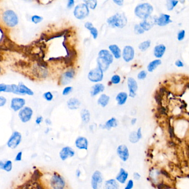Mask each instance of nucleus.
<instances>
[{"mask_svg":"<svg viewBox=\"0 0 189 189\" xmlns=\"http://www.w3.org/2000/svg\"><path fill=\"white\" fill-rule=\"evenodd\" d=\"M97 62L98 67H99L103 72L106 71L110 66V63L108 61H107L104 58L99 57L97 59Z\"/></svg>","mask_w":189,"mask_h":189,"instance_id":"nucleus-19","label":"nucleus"},{"mask_svg":"<svg viewBox=\"0 0 189 189\" xmlns=\"http://www.w3.org/2000/svg\"><path fill=\"white\" fill-rule=\"evenodd\" d=\"M107 23L111 27L122 28L127 24V18L123 13H116L107 20Z\"/></svg>","mask_w":189,"mask_h":189,"instance_id":"nucleus-2","label":"nucleus"},{"mask_svg":"<svg viewBox=\"0 0 189 189\" xmlns=\"http://www.w3.org/2000/svg\"><path fill=\"white\" fill-rule=\"evenodd\" d=\"M75 4V0H68L67 7L68 8H72Z\"/></svg>","mask_w":189,"mask_h":189,"instance_id":"nucleus-51","label":"nucleus"},{"mask_svg":"<svg viewBox=\"0 0 189 189\" xmlns=\"http://www.w3.org/2000/svg\"><path fill=\"white\" fill-rule=\"evenodd\" d=\"M75 146L79 149H84L87 150L88 147V142L86 138L83 137H80L76 139Z\"/></svg>","mask_w":189,"mask_h":189,"instance_id":"nucleus-16","label":"nucleus"},{"mask_svg":"<svg viewBox=\"0 0 189 189\" xmlns=\"http://www.w3.org/2000/svg\"><path fill=\"white\" fill-rule=\"evenodd\" d=\"M137 134L138 135V137L139 139H140L142 138V131H141V128H139L138 129V131L137 132Z\"/></svg>","mask_w":189,"mask_h":189,"instance_id":"nucleus-58","label":"nucleus"},{"mask_svg":"<svg viewBox=\"0 0 189 189\" xmlns=\"http://www.w3.org/2000/svg\"><path fill=\"white\" fill-rule=\"evenodd\" d=\"M120 82V77L118 75H114L111 78V82L114 84H117Z\"/></svg>","mask_w":189,"mask_h":189,"instance_id":"nucleus-42","label":"nucleus"},{"mask_svg":"<svg viewBox=\"0 0 189 189\" xmlns=\"http://www.w3.org/2000/svg\"><path fill=\"white\" fill-rule=\"evenodd\" d=\"M113 2L115 4L118 5V6H122L124 3V0H113Z\"/></svg>","mask_w":189,"mask_h":189,"instance_id":"nucleus-55","label":"nucleus"},{"mask_svg":"<svg viewBox=\"0 0 189 189\" xmlns=\"http://www.w3.org/2000/svg\"><path fill=\"white\" fill-rule=\"evenodd\" d=\"M33 115V110L31 108L26 106L22 108L19 112L18 117L22 123H27L30 121Z\"/></svg>","mask_w":189,"mask_h":189,"instance_id":"nucleus-8","label":"nucleus"},{"mask_svg":"<svg viewBox=\"0 0 189 189\" xmlns=\"http://www.w3.org/2000/svg\"><path fill=\"white\" fill-rule=\"evenodd\" d=\"M42 174L38 170H35L34 171L31 177V180L35 182H37L42 176Z\"/></svg>","mask_w":189,"mask_h":189,"instance_id":"nucleus-36","label":"nucleus"},{"mask_svg":"<svg viewBox=\"0 0 189 189\" xmlns=\"http://www.w3.org/2000/svg\"><path fill=\"white\" fill-rule=\"evenodd\" d=\"M75 151L69 146L64 147L59 152V157L62 160H66L68 158L73 157L75 155Z\"/></svg>","mask_w":189,"mask_h":189,"instance_id":"nucleus-13","label":"nucleus"},{"mask_svg":"<svg viewBox=\"0 0 189 189\" xmlns=\"http://www.w3.org/2000/svg\"><path fill=\"white\" fill-rule=\"evenodd\" d=\"M89 31L91 32V35H93V37L94 39H96L98 37V32L97 28L93 27L92 28H91V29L89 30Z\"/></svg>","mask_w":189,"mask_h":189,"instance_id":"nucleus-44","label":"nucleus"},{"mask_svg":"<svg viewBox=\"0 0 189 189\" xmlns=\"http://www.w3.org/2000/svg\"><path fill=\"white\" fill-rule=\"evenodd\" d=\"M3 20L5 24L10 27L16 26L18 22V17L15 12L12 10H7L4 12Z\"/></svg>","mask_w":189,"mask_h":189,"instance_id":"nucleus-3","label":"nucleus"},{"mask_svg":"<svg viewBox=\"0 0 189 189\" xmlns=\"http://www.w3.org/2000/svg\"><path fill=\"white\" fill-rule=\"evenodd\" d=\"M45 122H46V123L47 125H51V120L49 119H46Z\"/></svg>","mask_w":189,"mask_h":189,"instance_id":"nucleus-59","label":"nucleus"},{"mask_svg":"<svg viewBox=\"0 0 189 189\" xmlns=\"http://www.w3.org/2000/svg\"><path fill=\"white\" fill-rule=\"evenodd\" d=\"M185 31L184 30H181L179 32L178 35H177V39L179 41H181L183 40L185 37Z\"/></svg>","mask_w":189,"mask_h":189,"instance_id":"nucleus-46","label":"nucleus"},{"mask_svg":"<svg viewBox=\"0 0 189 189\" xmlns=\"http://www.w3.org/2000/svg\"><path fill=\"white\" fill-rule=\"evenodd\" d=\"M134 31L135 33L138 35H141L144 33V30L140 26V24H137L134 27Z\"/></svg>","mask_w":189,"mask_h":189,"instance_id":"nucleus-39","label":"nucleus"},{"mask_svg":"<svg viewBox=\"0 0 189 189\" xmlns=\"http://www.w3.org/2000/svg\"><path fill=\"white\" fill-rule=\"evenodd\" d=\"M102 182V174L99 171H95L92 177L91 184L92 188L94 189H98V185H101Z\"/></svg>","mask_w":189,"mask_h":189,"instance_id":"nucleus-9","label":"nucleus"},{"mask_svg":"<svg viewBox=\"0 0 189 189\" xmlns=\"http://www.w3.org/2000/svg\"><path fill=\"white\" fill-rule=\"evenodd\" d=\"M105 89L104 86L101 84V83H97L96 84L94 85L93 87H92L91 89V94L92 96L94 97L100 92H103Z\"/></svg>","mask_w":189,"mask_h":189,"instance_id":"nucleus-20","label":"nucleus"},{"mask_svg":"<svg viewBox=\"0 0 189 189\" xmlns=\"http://www.w3.org/2000/svg\"><path fill=\"white\" fill-rule=\"evenodd\" d=\"M12 169V162L11 160H8L4 164L3 170L7 172H10Z\"/></svg>","mask_w":189,"mask_h":189,"instance_id":"nucleus-38","label":"nucleus"},{"mask_svg":"<svg viewBox=\"0 0 189 189\" xmlns=\"http://www.w3.org/2000/svg\"><path fill=\"white\" fill-rule=\"evenodd\" d=\"M136 122H137V119H132V120H131V123L132 125H134V124L136 123Z\"/></svg>","mask_w":189,"mask_h":189,"instance_id":"nucleus-61","label":"nucleus"},{"mask_svg":"<svg viewBox=\"0 0 189 189\" xmlns=\"http://www.w3.org/2000/svg\"><path fill=\"white\" fill-rule=\"evenodd\" d=\"M72 91V87H66L64 89H63V92H62V94L63 95H67L69 94Z\"/></svg>","mask_w":189,"mask_h":189,"instance_id":"nucleus-47","label":"nucleus"},{"mask_svg":"<svg viewBox=\"0 0 189 189\" xmlns=\"http://www.w3.org/2000/svg\"><path fill=\"white\" fill-rule=\"evenodd\" d=\"M117 125L118 124H117V121L116 119L115 118H111L104 125V128L108 130H109L111 128L116 127L117 126Z\"/></svg>","mask_w":189,"mask_h":189,"instance_id":"nucleus-31","label":"nucleus"},{"mask_svg":"<svg viewBox=\"0 0 189 189\" xmlns=\"http://www.w3.org/2000/svg\"><path fill=\"white\" fill-rule=\"evenodd\" d=\"M7 85L2 84V83L1 84H0V92H6V90H7Z\"/></svg>","mask_w":189,"mask_h":189,"instance_id":"nucleus-50","label":"nucleus"},{"mask_svg":"<svg viewBox=\"0 0 189 189\" xmlns=\"http://www.w3.org/2000/svg\"><path fill=\"white\" fill-rule=\"evenodd\" d=\"M84 2L88 6V7L92 10L95 9L97 5V0H84Z\"/></svg>","mask_w":189,"mask_h":189,"instance_id":"nucleus-35","label":"nucleus"},{"mask_svg":"<svg viewBox=\"0 0 189 189\" xmlns=\"http://www.w3.org/2000/svg\"><path fill=\"white\" fill-rule=\"evenodd\" d=\"M162 64V61L160 59H155L151 62L148 66V71L150 72H152Z\"/></svg>","mask_w":189,"mask_h":189,"instance_id":"nucleus-29","label":"nucleus"},{"mask_svg":"<svg viewBox=\"0 0 189 189\" xmlns=\"http://www.w3.org/2000/svg\"><path fill=\"white\" fill-rule=\"evenodd\" d=\"M50 184L53 189H63L65 186L66 182L64 179L59 174L55 173L51 179Z\"/></svg>","mask_w":189,"mask_h":189,"instance_id":"nucleus-5","label":"nucleus"},{"mask_svg":"<svg viewBox=\"0 0 189 189\" xmlns=\"http://www.w3.org/2000/svg\"><path fill=\"white\" fill-rule=\"evenodd\" d=\"M75 75V71L71 69L67 72H66L63 75L62 78V83L63 85L69 83L71 80V79H73Z\"/></svg>","mask_w":189,"mask_h":189,"instance_id":"nucleus-17","label":"nucleus"},{"mask_svg":"<svg viewBox=\"0 0 189 189\" xmlns=\"http://www.w3.org/2000/svg\"><path fill=\"white\" fill-rule=\"evenodd\" d=\"M147 75V72L145 71H142L139 73L138 75V79L142 80L144 79L146 77Z\"/></svg>","mask_w":189,"mask_h":189,"instance_id":"nucleus-45","label":"nucleus"},{"mask_svg":"<svg viewBox=\"0 0 189 189\" xmlns=\"http://www.w3.org/2000/svg\"><path fill=\"white\" fill-rule=\"evenodd\" d=\"M128 177V173L124 169H120L119 173L116 177V180L121 184H124Z\"/></svg>","mask_w":189,"mask_h":189,"instance_id":"nucleus-22","label":"nucleus"},{"mask_svg":"<svg viewBox=\"0 0 189 189\" xmlns=\"http://www.w3.org/2000/svg\"><path fill=\"white\" fill-rule=\"evenodd\" d=\"M119 188L118 183L114 179H110L105 182V188L106 189H118Z\"/></svg>","mask_w":189,"mask_h":189,"instance_id":"nucleus-25","label":"nucleus"},{"mask_svg":"<svg viewBox=\"0 0 189 189\" xmlns=\"http://www.w3.org/2000/svg\"><path fill=\"white\" fill-rule=\"evenodd\" d=\"M155 24V20H154V21L150 22V21H148L146 19L141 22L140 24V25L144 30V31H149L152 28L153 26Z\"/></svg>","mask_w":189,"mask_h":189,"instance_id":"nucleus-30","label":"nucleus"},{"mask_svg":"<svg viewBox=\"0 0 189 189\" xmlns=\"http://www.w3.org/2000/svg\"><path fill=\"white\" fill-rule=\"evenodd\" d=\"M18 87H19V89H20V94H27L29 95H33L34 94L33 92L32 91L31 89L26 87L24 83H22V82L19 83Z\"/></svg>","mask_w":189,"mask_h":189,"instance_id":"nucleus-23","label":"nucleus"},{"mask_svg":"<svg viewBox=\"0 0 189 189\" xmlns=\"http://www.w3.org/2000/svg\"><path fill=\"white\" fill-rule=\"evenodd\" d=\"M127 98H128V94L126 93L120 92L117 95L116 97V100L117 101L118 105L122 106L126 103Z\"/></svg>","mask_w":189,"mask_h":189,"instance_id":"nucleus-27","label":"nucleus"},{"mask_svg":"<svg viewBox=\"0 0 189 189\" xmlns=\"http://www.w3.org/2000/svg\"><path fill=\"white\" fill-rule=\"evenodd\" d=\"M153 11V6L148 3L142 4L138 5L135 8V14L139 18L146 20L149 17Z\"/></svg>","mask_w":189,"mask_h":189,"instance_id":"nucleus-1","label":"nucleus"},{"mask_svg":"<svg viewBox=\"0 0 189 189\" xmlns=\"http://www.w3.org/2000/svg\"><path fill=\"white\" fill-rule=\"evenodd\" d=\"M27 1H32V0H27Z\"/></svg>","mask_w":189,"mask_h":189,"instance_id":"nucleus-63","label":"nucleus"},{"mask_svg":"<svg viewBox=\"0 0 189 189\" xmlns=\"http://www.w3.org/2000/svg\"><path fill=\"white\" fill-rule=\"evenodd\" d=\"M4 162H0V168L1 169H3V168H4Z\"/></svg>","mask_w":189,"mask_h":189,"instance_id":"nucleus-62","label":"nucleus"},{"mask_svg":"<svg viewBox=\"0 0 189 189\" xmlns=\"http://www.w3.org/2000/svg\"><path fill=\"white\" fill-rule=\"evenodd\" d=\"M31 19L32 21L34 24H38V23H40L41 22H42L44 18H43L42 17L35 15V16H33L32 17Z\"/></svg>","mask_w":189,"mask_h":189,"instance_id":"nucleus-41","label":"nucleus"},{"mask_svg":"<svg viewBox=\"0 0 189 189\" xmlns=\"http://www.w3.org/2000/svg\"><path fill=\"white\" fill-rule=\"evenodd\" d=\"M139 139L138 138L137 133H135V131L131 133L129 136V140L131 142L136 143L139 141Z\"/></svg>","mask_w":189,"mask_h":189,"instance_id":"nucleus-37","label":"nucleus"},{"mask_svg":"<svg viewBox=\"0 0 189 189\" xmlns=\"http://www.w3.org/2000/svg\"><path fill=\"white\" fill-rule=\"evenodd\" d=\"M7 102L6 99L2 96H0V106H3Z\"/></svg>","mask_w":189,"mask_h":189,"instance_id":"nucleus-49","label":"nucleus"},{"mask_svg":"<svg viewBox=\"0 0 189 189\" xmlns=\"http://www.w3.org/2000/svg\"><path fill=\"white\" fill-rule=\"evenodd\" d=\"M43 96H44V98L47 101H51L53 99V95L52 94L51 92H46L45 93H44Z\"/></svg>","mask_w":189,"mask_h":189,"instance_id":"nucleus-43","label":"nucleus"},{"mask_svg":"<svg viewBox=\"0 0 189 189\" xmlns=\"http://www.w3.org/2000/svg\"><path fill=\"white\" fill-rule=\"evenodd\" d=\"M89 13V7L86 4H81L77 5L74 11V15L75 18L82 20L88 16Z\"/></svg>","mask_w":189,"mask_h":189,"instance_id":"nucleus-4","label":"nucleus"},{"mask_svg":"<svg viewBox=\"0 0 189 189\" xmlns=\"http://www.w3.org/2000/svg\"><path fill=\"white\" fill-rule=\"evenodd\" d=\"M179 1L177 0H167L166 7L168 11H172L174 7L177 5Z\"/></svg>","mask_w":189,"mask_h":189,"instance_id":"nucleus-33","label":"nucleus"},{"mask_svg":"<svg viewBox=\"0 0 189 189\" xmlns=\"http://www.w3.org/2000/svg\"><path fill=\"white\" fill-rule=\"evenodd\" d=\"M175 64L176 66H177L178 67H184V63H182L181 61H180V60L176 61Z\"/></svg>","mask_w":189,"mask_h":189,"instance_id":"nucleus-56","label":"nucleus"},{"mask_svg":"<svg viewBox=\"0 0 189 189\" xmlns=\"http://www.w3.org/2000/svg\"><path fill=\"white\" fill-rule=\"evenodd\" d=\"M110 97L105 94H103L98 99V104L102 107L106 106L109 102Z\"/></svg>","mask_w":189,"mask_h":189,"instance_id":"nucleus-28","label":"nucleus"},{"mask_svg":"<svg viewBox=\"0 0 189 189\" xmlns=\"http://www.w3.org/2000/svg\"><path fill=\"white\" fill-rule=\"evenodd\" d=\"M42 120H43V117H42V116L38 117L36 118V120H35V123H36L37 124L39 125V124H40L41 123V122H42Z\"/></svg>","mask_w":189,"mask_h":189,"instance_id":"nucleus-53","label":"nucleus"},{"mask_svg":"<svg viewBox=\"0 0 189 189\" xmlns=\"http://www.w3.org/2000/svg\"><path fill=\"white\" fill-rule=\"evenodd\" d=\"M128 87L129 91V96L131 98H134L136 95V92L138 89V84L136 80L133 78H128Z\"/></svg>","mask_w":189,"mask_h":189,"instance_id":"nucleus-14","label":"nucleus"},{"mask_svg":"<svg viewBox=\"0 0 189 189\" xmlns=\"http://www.w3.org/2000/svg\"><path fill=\"white\" fill-rule=\"evenodd\" d=\"M81 117L83 122L85 123H88L90 120V113L87 109H83L81 111Z\"/></svg>","mask_w":189,"mask_h":189,"instance_id":"nucleus-32","label":"nucleus"},{"mask_svg":"<svg viewBox=\"0 0 189 189\" xmlns=\"http://www.w3.org/2000/svg\"><path fill=\"white\" fill-rule=\"evenodd\" d=\"M80 174H81L80 171L79 170H77V171H76V175L77 176V177H79L80 176Z\"/></svg>","mask_w":189,"mask_h":189,"instance_id":"nucleus-60","label":"nucleus"},{"mask_svg":"<svg viewBox=\"0 0 189 189\" xmlns=\"http://www.w3.org/2000/svg\"><path fill=\"white\" fill-rule=\"evenodd\" d=\"M109 48L115 58L119 59L120 58L121 51L117 45H115V44L110 45L109 47Z\"/></svg>","mask_w":189,"mask_h":189,"instance_id":"nucleus-26","label":"nucleus"},{"mask_svg":"<svg viewBox=\"0 0 189 189\" xmlns=\"http://www.w3.org/2000/svg\"><path fill=\"white\" fill-rule=\"evenodd\" d=\"M171 22L172 21L170 20V16L166 14H162L159 17L155 18V24L160 26H164Z\"/></svg>","mask_w":189,"mask_h":189,"instance_id":"nucleus-15","label":"nucleus"},{"mask_svg":"<svg viewBox=\"0 0 189 189\" xmlns=\"http://www.w3.org/2000/svg\"><path fill=\"white\" fill-rule=\"evenodd\" d=\"M88 77L92 82H100L103 78V71L98 67L89 72Z\"/></svg>","mask_w":189,"mask_h":189,"instance_id":"nucleus-6","label":"nucleus"},{"mask_svg":"<svg viewBox=\"0 0 189 189\" xmlns=\"http://www.w3.org/2000/svg\"><path fill=\"white\" fill-rule=\"evenodd\" d=\"M11 93H13L16 94H20V89L18 86L16 84H11Z\"/></svg>","mask_w":189,"mask_h":189,"instance_id":"nucleus-40","label":"nucleus"},{"mask_svg":"<svg viewBox=\"0 0 189 189\" xmlns=\"http://www.w3.org/2000/svg\"><path fill=\"white\" fill-rule=\"evenodd\" d=\"M166 47L164 44L158 45L154 48V55L158 58H160L164 55Z\"/></svg>","mask_w":189,"mask_h":189,"instance_id":"nucleus-18","label":"nucleus"},{"mask_svg":"<svg viewBox=\"0 0 189 189\" xmlns=\"http://www.w3.org/2000/svg\"><path fill=\"white\" fill-rule=\"evenodd\" d=\"M98 56L104 58L107 61H108L110 64L113 62V57L108 50H106V49L101 50L99 52Z\"/></svg>","mask_w":189,"mask_h":189,"instance_id":"nucleus-24","label":"nucleus"},{"mask_svg":"<svg viewBox=\"0 0 189 189\" xmlns=\"http://www.w3.org/2000/svg\"><path fill=\"white\" fill-rule=\"evenodd\" d=\"M117 154L120 159L123 161L126 162L129 157V153L127 146L125 145H120L117 148Z\"/></svg>","mask_w":189,"mask_h":189,"instance_id":"nucleus-10","label":"nucleus"},{"mask_svg":"<svg viewBox=\"0 0 189 189\" xmlns=\"http://www.w3.org/2000/svg\"><path fill=\"white\" fill-rule=\"evenodd\" d=\"M26 100L24 98H15L12 99L11 108L15 111H17L18 110L21 109L25 105Z\"/></svg>","mask_w":189,"mask_h":189,"instance_id":"nucleus-12","label":"nucleus"},{"mask_svg":"<svg viewBox=\"0 0 189 189\" xmlns=\"http://www.w3.org/2000/svg\"><path fill=\"white\" fill-rule=\"evenodd\" d=\"M133 185H134V182L133 180H130L128 181L127 185H126V189H132L133 188Z\"/></svg>","mask_w":189,"mask_h":189,"instance_id":"nucleus-48","label":"nucleus"},{"mask_svg":"<svg viewBox=\"0 0 189 189\" xmlns=\"http://www.w3.org/2000/svg\"><path fill=\"white\" fill-rule=\"evenodd\" d=\"M134 57V49L129 46H126L123 52V58L126 62L132 61Z\"/></svg>","mask_w":189,"mask_h":189,"instance_id":"nucleus-11","label":"nucleus"},{"mask_svg":"<svg viewBox=\"0 0 189 189\" xmlns=\"http://www.w3.org/2000/svg\"><path fill=\"white\" fill-rule=\"evenodd\" d=\"M21 139L22 136L21 133L18 131H14L8 139L7 146L11 149H15L20 144Z\"/></svg>","mask_w":189,"mask_h":189,"instance_id":"nucleus-7","label":"nucleus"},{"mask_svg":"<svg viewBox=\"0 0 189 189\" xmlns=\"http://www.w3.org/2000/svg\"><path fill=\"white\" fill-rule=\"evenodd\" d=\"M84 26H85V27L87 29H88V30H89L91 29V28L94 27V26H93V24H92L91 22H86Z\"/></svg>","mask_w":189,"mask_h":189,"instance_id":"nucleus-54","label":"nucleus"},{"mask_svg":"<svg viewBox=\"0 0 189 189\" xmlns=\"http://www.w3.org/2000/svg\"><path fill=\"white\" fill-rule=\"evenodd\" d=\"M80 105V103L78 99L75 98H70L67 102V106L71 110H75L78 109Z\"/></svg>","mask_w":189,"mask_h":189,"instance_id":"nucleus-21","label":"nucleus"},{"mask_svg":"<svg viewBox=\"0 0 189 189\" xmlns=\"http://www.w3.org/2000/svg\"><path fill=\"white\" fill-rule=\"evenodd\" d=\"M22 152L20 151L19 153H18V154L16 155V158H15V161L17 162H19L22 160Z\"/></svg>","mask_w":189,"mask_h":189,"instance_id":"nucleus-52","label":"nucleus"},{"mask_svg":"<svg viewBox=\"0 0 189 189\" xmlns=\"http://www.w3.org/2000/svg\"><path fill=\"white\" fill-rule=\"evenodd\" d=\"M150 44L151 41L150 40H148L140 44L139 46V48L142 51H145L150 47Z\"/></svg>","mask_w":189,"mask_h":189,"instance_id":"nucleus-34","label":"nucleus"},{"mask_svg":"<svg viewBox=\"0 0 189 189\" xmlns=\"http://www.w3.org/2000/svg\"><path fill=\"white\" fill-rule=\"evenodd\" d=\"M134 179L136 180H139L140 178V175L138 173H134Z\"/></svg>","mask_w":189,"mask_h":189,"instance_id":"nucleus-57","label":"nucleus"}]
</instances>
